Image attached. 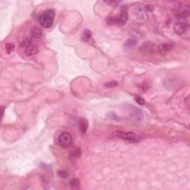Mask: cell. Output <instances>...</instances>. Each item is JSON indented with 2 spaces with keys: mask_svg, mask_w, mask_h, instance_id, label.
<instances>
[{
  "mask_svg": "<svg viewBox=\"0 0 190 190\" xmlns=\"http://www.w3.org/2000/svg\"><path fill=\"white\" fill-rule=\"evenodd\" d=\"M55 11L53 9L48 10L39 16V22L42 28H49L54 23Z\"/></svg>",
  "mask_w": 190,
  "mask_h": 190,
  "instance_id": "1",
  "label": "cell"
},
{
  "mask_svg": "<svg viewBox=\"0 0 190 190\" xmlns=\"http://www.w3.org/2000/svg\"><path fill=\"white\" fill-rule=\"evenodd\" d=\"M117 137L122 139L123 141H127L129 143H139L141 141V137L139 136H137L134 133L131 132H123V131H117L116 132Z\"/></svg>",
  "mask_w": 190,
  "mask_h": 190,
  "instance_id": "2",
  "label": "cell"
},
{
  "mask_svg": "<svg viewBox=\"0 0 190 190\" xmlns=\"http://www.w3.org/2000/svg\"><path fill=\"white\" fill-rule=\"evenodd\" d=\"M59 144L63 148L69 146L72 143V136L68 132H63L59 136Z\"/></svg>",
  "mask_w": 190,
  "mask_h": 190,
  "instance_id": "3",
  "label": "cell"
},
{
  "mask_svg": "<svg viewBox=\"0 0 190 190\" xmlns=\"http://www.w3.org/2000/svg\"><path fill=\"white\" fill-rule=\"evenodd\" d=\"M188 29V24L186 21L179 20L176 22L174 25V30L176 34L183 35L186 32Z\"/></svg>",
  "mask_w": 190,
  "mask_h": 190,
  "instance_id": "4",
  "label": "cell"
},
{
  "mask_svg": "<svg viewBox=\"0 0 190 190\" xmlns=\"http://www.w3.org/2000/svg\"><path fill=\"white\" fill-rule=\"evenodd\" d=\"M133 11V14L134 15V16L137 18V19H140V20H145L147 17L146 16V12L145 11L144 8H143L142 7L139 5H136L132 9Z\"/></svg>",
  "mask_w": 190,
  "mask_h": 190,
  "instance_id": "5",
  "label": "cell"
},
{
  "mask_svg": "<svg viewBox=\"0 0 190 190\" xmlns=\"http://www.w3.org/2000/svg\"><path fill=\"white\" fill-rule=\"evenodd\" d=\"M174 8L176 11L177 14H181V15H185V16H188L189 14V6L185 5L178 4L174 6Z\"/></svg>",
  "mask_w": 190,
  "mask_h": 190,
  "instance_id": "6",
  "label": "cell"
},
{
  "mask_svg": "<svg viewBox=\"0 0 190 190\" xmlns=\"http://www.w3.org/2000/svg\"><path fill=\"white\" fill-rule=\"evenodd\" d=\"M128 20V7L126 5H124L121 9L120 16L119 19H118V24L123 25L126 23Z\"/></svg>",
  "mask_w": 190,
  "mask_h": 190,
  "instance_id": "7",
  "label": "cell"
},
{
  "mask_svg": "<svg viewBox=\"0 0 190 190\" xmlns=\"http://www.w3.org/2000/svg\"><path fill=\"white\" fill-rule=\"evenodd\" d=\"M173 47H174V43L172 42L163 43V44H161V46H158V51L160 54H165L171 51L173 48Z\"/></svg>",
  "mask_w": 190,
  "mask_h": 190,
  "instance_id": "8",
  "label": "cell"
},
{
  "mask_svg": "<svg viewBox=\"0 0 190 190\" xmlns=\"http://www.w3.org/2000/svg\"><path fill=\"white\" fill-rule=\"evenodd\" d=\"M39 52V48L38 46H35V45L32 44L28 48H25V54L27 56H33V55L36 54Z\"/></svg>",
  "mask_w": 190,
  "mask_h": 190,
  "instance_id": "9",
  "label": "cell"
},
{
  "mask_svg": "<svg viewBox=\"0 0 190 190\" xmlns=\"http://www.w3.org/2000/svg\"><path fill=\"white\" fill-rule=\"evenodd\" d=\"M131 114L135 120H141L143 118V113L141 109H137V108L132 106L131 107Z\"/></svg>",
  "mask_w": 190,
  "mask_h": 190,
  "instance_id": "10",
  "label": "cell"
},
{
  "mask_svg": "<svg viewBox=\"0 0 190 190\" xmlns=\"http://www.w3.org/2000/svg\"><path fill=\"white\" fill-rule=\"evenodd\" d=\"M79 128L82 133H86L88 128V121L86 118H80L79 120Z\"/></svg>",
  "mask_w": 190,
  "mask_h": 190,
  "instance_id": "11",
  "label": "cell"
},
{
  "mask_svg": "<svg viewBox=\"0 0 190 190\" xmlns=\"http://www.w3.org/2000/svg\"><path fill=\"white\" fill-rule=\"evenodd\" d=\"M31 34L33 37L36 38V39H39V38H41L43 35L42 31L38 27L33 28L31 31Z\"/></svg>",
  "mask_w": 190,
  "mask_h": 190,
  "instance_id": "12",
  "label": "cell"
},
{
  "mask_svg": "<svg viewBox=\"0 0 190 190\" xmlns=\"http://www.w3.org/2000/svg\"><path fill=\"white\" fill-rule=\"evenodd\" d=\"M92 37V32L90 30L86 29L83 31V35H82V40L85 42H89L90 40Z\"/></svg>",
  "mask_w": 190,
  "mask_h": 190,
  "instance_id": "13",
  "label": "cell"
},
{
  "mask_svg": "<svg viewBox=\"0 0 190 190\" xmlns=\"http://www.w3.org/2000/svg\"><path fill=\"white\" fill-rule=\"evenodd\" d=\"M137 42L136 39H127L124 43V48L126 49H130V48H132L133 47L136 46Z\"/></svg>",
  "mask_w": 190,
  "mask_h": 190,
  "instance_id": "14",
  "label": "cell"
},
{
  "mask_svg": "<svg viewBox=\"0 0 190 190\" xmlns=\"http://www.w3.org/2000/svg\"><path fill=\"white\" fill-rule=\"evenodd\" d=\"M70 186L72 189H80V183L77 178H74L70 181Z\"/></svg>",
  "mask_w": 190,
  "mask_h": 190,
  "instance_id": "15",
  "label": "cell"
},
{
  "mask_svg": "<svg viewBox=\"0 0 190 190\" xmlns=\"http://www.w3.org/2000/svg\"><path fill=\"white\" fill-rule=\"evenodd\" d=\"M15 49V46L12 43H7L5 46V51L7 52V54H10L14 51Z\"/></svg>",
  "mask_w": 190,
  "mask_h": 190,
  "instance_id": "16",
  "label": "cell"
},
{
  "mask_svg": "<svg viewBox=\"0 0 190 190\" xmlns=\"http://www.w3.org/2000/svg\"><path fill=\"white\" fill-rule=\"evenodd\" d=\"M32 42H31V39H24L22 42L21 43V47L23 48H28V46H30L31 45H32Z\"/></svg>",
  "mask_w": 190,
  "mask_h": 190,
  "instance_id": "17",
  "label": "cell"
},
{
  "mask_svg": "<svg viewBox=\"0 0 190 190\" xmlns=\"http://www.w3.org/2000/svg\"><path fill=\"white\" fill-rule=\"evenodd\" d=\"M118 86V83L116 81H111V82H108L105 84V86L108 88H113V87H116V86Z\"/></svg>",
  "mask_w": 190,
  "mask_h": 190,
  "instance_id": "18",
  "label": "cell"
},
{
  "mask_svg": "<svg viewBox=\"0 0 190 190\" xmlns=\"http://www.w3.org/2000/svg\"><path fill=\"white\" fill-rule=\"evenodd\" d=\"M135 100H136V102L139 105H141V106H143V105L145 104V100L143 99L142 97H140V96L136 97Z\"/></svg>",
  "mask_w": 190,
  "mask_h": 190,
  "instance_id": "19",
  "label": "cell"
},
{
  "mask_svg": "<svg viewBox=\"0 0 190 190\" xmlns=\"http://www.w3.org/2000/svg\"><path fill=\"white\" fill-rule=\"evenodd\" d=\"M58 175H59V177H61L62 178H67L68 176V174L66 172V171H63V170H61V171H58Z\"/></svg>",
  "mask_w": 190,
  "mask_h": 190,
  "instance_id": "20",
  "label": "cell"
},
{
  "mask_svg": "<svg viewBox=\"0 0 190 190\" xmlns=\"http://www.w3.org/2000/svg\"><path fill=\"white\" fill-rule=\"evenodd\" d=\"M71 154L74 157H80L81 154V150L80 149H76L71 152Z\"/></svg>",
  "mask_w": 190,
  "mask_h": 190,
  "instance_id": "21",
  "label": "cell"
},
{
  "mask_svg": "<svg viewBox=\"0 0 190 190\" xmlns=\"http://www.w3.org/2000/svg\"><path fill=\"white\" fill-rule=\"evenodd\" d=\"M2 117H3V115H4V113H5V107L4 106H2Z\"/></svg>",
  "mask_w": 190,
  "mask_h": 190,
  "instance_id": "22",
  "label": "cell"
}]
</instances>
